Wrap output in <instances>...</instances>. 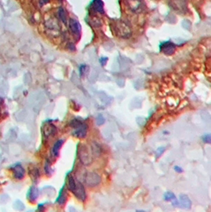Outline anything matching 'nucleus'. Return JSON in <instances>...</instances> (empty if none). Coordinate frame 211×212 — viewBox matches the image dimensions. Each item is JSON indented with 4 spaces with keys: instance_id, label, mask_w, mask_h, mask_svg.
<instances>
[{
    "instance_id": "20",
    "label": "nucleus",
    "mask_w": 211,
    "mask_h": 212,
    "mask_svg": "<svg viewBox=\"0 0 211 212\" xmlns=\"http://www.w3.org/2000/svg\"><path fill=\"white\" fill-rule=\"evenodd\" d=\"M37 196V193H36V190L35 188H33L31 190V193H30V198L32 199H35Z\"/></svg>"
},
{
    "instance_id": "21",
    "label": "nucleus",
    "mask_w": 211,
    "mask_h": 212,
    "mask_svg": "<svg viewBox=\"0 0 211 212\" xmlns=\"http://www.w3.org/2000/svg\"><path fill=\"white\" fill-rule=\"evenodd\" d=\"M174 169H175V172L178 173H182V169L180 167H179V166H175V167H174Z\"/></svg>"
},
{
    "instance_id": "6",
    "label": "nucleus",
    "mask_w": 211,
    "mask_h": 212,
    "mask_svg": "<svg viewBox=\"0 0 211 212\" xmlns=\"http://www.w3.org/2000/svg\"><path fill=\"white\" fill-rule=\"evenodd\" d=\"M117 34L121 35L123 37H129L131 34V30L128 25L124 22H120L117 25Z\"/></svg>"
},
{
    "instance_id": "17",
    "label": "nucleus",
    "mask_w": 211,
    "mask_h": 212,
    "mask_svg": "<svg viewBox=\"0 0 211 212\" xmlns=\"http://www.w3.org/2000/svg\"><path fill=\"white\" fill-rule=\"evenodd\" d=\"M202 141H203L204 143H206V144H211V134H208L204 135L202 137Z\"/></svg>"
},
{
    "instance_id": "1",
    "label": "nucleus",
    "mask_w": 211,
    "mask_h": 212,
    "mask_svg": "<svg viewBox=\"0 0 211 212\" xmlns=\"http://www.w3.org/2000/svg\"><path fill=\"white\" fill-rule=\"evenodd\" d=\"M71 126L74 129L73 134L79 138H84L86 136L87 126L82 122L79 120H73L71 122Z\"/></svg>"
},
{
    "instance_id": "14",
    "label": "nucleus",
    "mask_w": 211,
    "mask_h": 212,
    "mask_svg": "<svg viewBox=\"0 0 211 212\" xmlns=\"http://www.w3.org/2000/svg\"><path fill=\"white\" fill-rule=\"evenodd\" d=\"M76 180H75V179L73 178L72 175H69L68 178V189H69L72 192L74 191V189L76 188Z\"/></svg>"
},
{
    "instance_id": "4",
    "label": "nucleus",
    "mask_w": 211,
    "mask_h": 212,
    "mask_svg": "<svg viewBox=\"0 0 211 212\" xmlns=\"http://www.w3.org/2000/svg\"><path fill=\"white\" fill-rule=\"evenodd\" d=\"M76 197L81 201H84L86 199V191L84 189V185L80 182H76V188L72 191Z\"/></svg>"
},
{
    "instance_id": "13",
    "label": "nucleus",
    "mask_w": 211,
    "mask_h": 212,
    "mask_svg": "<svg viewBox=\"0 0 211 212\" xmlns=\"http://www.w3.org/2000/svg\"><path fill=\"white\" fill-rule=\"evenodd\" d=\"M63 142H64L63 140H59V141H57L55 143L53 147H52V153H53V155L56 156V157L58 156V154H59V151H60V149L61 145H62Z\"/></svg>"
},
{
    "instance_id": "18",
    "label": "nucleus",
    "mask_w": 211,
    "mask_h": 212,
    "mask_svg": "<svg viewBox=\"0 0 211 212\" xmlns=\"http://www.w3.org/2000/svg\"><path fill=\"white\" fill-rule=\"evenodd\" d=\"M59 14H60L61 20L64 21H65L66 16H65V14H64V10H63L62 8H60V10H59Z\"/></svg>"
},
{
    "instance_id": "7",
    "label": "nucleus",
    "mask_w": 211,
    "mask_h": 212,
    "mask_svg": "<svg viewBox=\"0 0 211 212\" xmlns=\"http://www.w3.org/2000/svg\"><path fill=\"white\" fill-rule=\"evenodd\" d=\"M129 5L133 12H140L144 7L142 0H129Z\"/></svg>"
},
{
    "instance_id": "19",
    "label": "nucleus",
    "mask_w": 211,
    "mask_h": 212,
    "mask_svg": "<svg viewBox=\"0 0 211 212\" xmlns=\"http://www.w3.org/2000/svg\"><path fill=\"white\" fill-rule=\"evenodd\" d=\"M38 174H39V173H38V170H37L36 168H34V169H33L32 171H30V175H31L33 178H34V176H35V179L37 178V176L39 175Z\"/></svg>"
},
{
    "instance_id": "9",
    "label": "nucleus",
    "mask_w": 211,
    "mask_h": 212,
    "mask_svg": "<svg viewBox=\"0 0 211 212\" xmlns=\"http://www.w3.org/2000/svg\"><path fill=\"white\" fill-rule=\"evenodd\" d=\"M12 170L14 172V175L16 179L21 180V179L23 178L24 175H25V170L21 165H16V166L12 168Z\"/></svg>"
},
{
    "instance_id": "15",
    "label": "nucleus",
    "mask_w": 211,
    "mask_h": 212,
    "mask_svg": "<svg viewBox=\"0 0 211 212\" xmlns=\"http://www.w3.org/2000/svg\"><path fill=\"white\" fill-rule=\"evenodd\" d=\"M164 199L166 200V201H174L176 198H175V195L172 193V192H166V193L164 194Z\"/></svg>"
},
{
    "instance_id": "12",
    "label": "nucleus",
    "mask_w": 211,
    "mask_h": 212,
    "mask_svg": "<svg viewBox=\"0 0 211 212\" xmlns=\"http://www.w3.org/2000/svg\"><path fill=\"white\" fill-rule=\"evenodd\" d=\"M92 3L94 11H98L99 13H103V3L102 0H94Z\"/></svg>"
},
{
    "instance_id": "10",
    "label": "nucleus",
    "mask_w": 211,
    "mask_h": 212,
    "mask_svg": "<svg viewBox=\"0 0 211 212\" xmlns=\"http://www.w3.org/2000/svg\"><path fill=\"white\" fill-rule=\"evenodd\" d=\"M56 132H57V128L52 124H46L44 126V134L45 137L52 136L55 134Z\"/></svg>"
},
{
    "instance_id": "2",
    "label": "nucleus",
    "mask_w": 211,
    "mask_h": 212,
    "mask_svg": "<svg viewBox=\"0 0 211 212\" xmlns=\"http://www.w3.org/2000/svg\"><path fill=\"white\" fill-rule=\"evenodd\" d=\"M84 180L87 186L95 187L101 182V177L95 173H87Z\"/></svg>"
},
{
    "instance_id": "5",
    "label": "nucleus",
    "mask_w": 211,
    "mask_h": 212,
    "mask_svg": "<svg viewBox=\"0 0 211 212\" xmlns=\"http://www.w3.org/2000/svg\"><path fill=\"white\" fill-rule=\"evenodd\" d=\"M175 50V45L171 42H164L160 45V51L165 55H172Z\"/></svg>"
},
{
    "instance_id": "11",
    "label": "nucleus",
    "mask_w": 211,
    "mask_h": 212,
    "mask_svg": "<svg viewBox=\"0 0 211 212\" xmlns=\"http://www.w3.org/2000/svg\"><path fill=\"white\" fill-rule=\"evenodd\" d=\"M180 204L183 206V207H185V208H190V206H191V202L189 199V198L187 196H184V195L180 196Z\"/></svg>"
},
{
    "instance_id": "16",
    "label": "nucleus",
    "mask_w": 211,
    "mask_h": 212,
    "mask_svg": "<svg viewBox=\"0 0 211 212\" xmlns=\"http://www.w3.org/2000/svg\"><path fill=\"white\" fill-rule=\"evenodd\" d=\"M92 150H93V153L95 154L96 156H99L100 154V152H101V149L100 147L97 143H94L93 145H92Z\"/></svg>"
},
{
    "instance_id": "3",
    "label": "nucleus",
    "mask_w": 211,
    "mask_h": 212,
    "mask_svg": "<svg viewBox=\"0 0 211 212\" xmlns=\"http://www.w3.org/2000/svg\"><path fill=\"white\" fill-rule=\"evenodd\" d=\"M79 157L84 165H87L92 162V157L89 153L87 148L84 145H82L79 149Z\"/></svg>"
},
{
    "instance_id": "8",
    "label": "nucleus",
    "mask_w": 211,
    "mask_h": 212,
    "mask_svg": "<svg viewBox=\"0 0 211 212\" xmlns=\"http://www.w3.org/2000/svg\"><path fill=\"white\" fill-rule=\"evenodd\" d=\"M69 27H70L71 31L74 34H79L81 31L80 25L78 21L75 19H69Z\"/></svg>"
}]
</instances>
